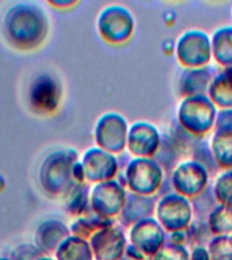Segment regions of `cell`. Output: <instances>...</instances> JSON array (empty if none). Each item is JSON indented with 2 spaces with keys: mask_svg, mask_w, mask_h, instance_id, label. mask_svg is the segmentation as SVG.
Masks as SVG:
<instances>
[{
  "mask_svg": "<svg viewBox=\"0 0 232 260\" xmlns=\"http://www.w3.org/2000/svg\"><path fill=\"white\" fill-rule=\"evenodd\" d=\"M155 213L164 231L174 233L189 229L193 206L190 201L182 195L168 194L159 201Z\"/></svg>",
  "mask_w": 232,
  "mask_h": 260,
  "instance_id": "8",
  "label": "cell"
},
{
  "mask_svg": "<svg viewBox=\"0 0 232 260\" xmlns=\"http://www.w3.org/2000/svg\"><path fill=\"white\" fill-rule=\"evenodd\" d=\"M113 219L103 218L99 217L93 211H90L89 214H84L76 218L71 225H69V231L71 235L77 236L80 239L90 240L97 232L105 229V228L113 226Z\"/></svg>",
  "mask_w": 232,
  "mask_h": 260,
  "instance_id": "21",
  "label": "cell"
},
{
  "mask_svg": "<svg viewBox=\"0 0 232 260\" xmlns=\"http://www.w3.org/2000/svg\"><path fill=\"white\" fill-rule=\"evenodd\" d=\"M49 6H52L54 8H59V10H67V8H71L73 6H76V0H49Z\"/></svg>",
  "mask_w": 232,
  "mask_h": 260,
  "instance_id": "31",
  "label": "cell"
},
{
  "mask_svg": "<svg viewBox=\"0 0 232 260\" xmlns=\"http://www.w3.org/2000/svg\"><path fill=\"white\" fill-rule=\"evenodd\" d=\"M90 187L89 183H80L65 197L64 201V209L69 215L72 217H81V215L89 214L91 211L90 207Z\"/></svg>",
  "mask_w": 232,
  "mask_h": 260,
  "instance_id": "23",
  "label": "cell"
},
{
  "mask_svg": "<svg viewBox=\"0 0 232 260\" xmlns=\"http://www.w3.org/2000/svg\"><path fill=\"white\" fill-rule=\"evenodd\" d=\"M2 36L11 48L30 52L48 38L50 20L44 8L34 2L11 4L2 16Z\"/></svg>",
  "mask_w": 232,
  "mask_h": 260,
  "instance_id": "1",
  "label": "cell"
},
{
  "mask_svg": "<svg viewBox=\"0 0 232 260\" xmlns=\"http://www.w3.org/2000/svg\"><path fill=\"white\" fill-rule=\"evenodd\" d=\"M97 27L103 41L113 45L124 44L133 36L134 18L128 8L109 6L98 16Z\"/></svg>",
  "mask_w": 232,
  "mask_h": 260,
  "instance_id": "6",
  "label": "cell"
},
{
  "mask_svg": "<svg viewBox=\"0 0 232 260\" xmlns=\"http://www.w3.org/2000/svg\"><path fill=\"white\" fill-rule=\"evenodd\" d=\"M208 228L217 236L232 233V207L219 205L209 214Z\"/></svg>",
  "mask_w": 232,
  "mask_h": 260,
  "instance_id": "25",
  "label": "cell"
},
{
  "mask_svg": "<svg viewBox=\"0 0 232 260\" xmlns=\"http://www.w3.org/2000/svg\"><path fill=\"white\" fill-rule=\"evenodd\" d=\"M160 142L162 138L159 136L158 129L151 123L137 122L128 130L126 146L133 156L151 158L158 153Z\"/></svg>",
  "mask_w": 232,
  "mask_h": 260,
  "instance_id": "15",
  "label": "cell"
},
{
  "mask_svg": "<svg viewBox=\"0 0 232 260\" xmlns=\"http://www.w3.org/2000/svg\"><path fill=\"white\" fill-rule=\"evenodd\" d=\"M207 168L195 160L181 162L172 172V184L179 195L195 198L202 194L208 186Z\"/></svg>",
  "mask_w": 232,
  "mask_h": 260,
  "instance_id": "11",
  "label": "cell"
},
{
  "mask_svg": "<svg viewBox=\"0 0 232 260\" xmlns=\"http://www.w3.org/2000/svg\"><path fill=\"white\" fill-rule=\"evenodd\" d=\"M63 99V84L50 73L37 75L28 85V107L37 115H52L59 110Z\"/></svg>",
  "mask_w": 232,
  "mask_h": 260,
  "instance_id": "4",
  "label": "cell"
},
{
  "mask_svg": "<svg viewBox=\"0 0 232 260\" xmlns=\"http://www.w3.org/2000/svg\"><path fill=\"white\" fill-rule=\"evenodd\" d=\"M211 152L220 168L232 167V126L215 127L211 140Z\"/></svg>",
  "mask_w": 232,
  "mask_h": 260,
  "instance_id": "19",
  "label": "cell"
},
{
  "mask_svg": "<svg viewBox=\"0 0 232 260\" xmlns=\"http://www.w3.org/2000/svg\"><path fill=\"white\" fill-rule=\"evenodd\" d=\"M89 243L97 260H120L126 251L125 235L114 225L97 232Z\"/></svg>",
  "mask_w": 232,
  "mask_h": 260,
  "instance_id": "14",
  "label": "cell"
},
{
  "mask_svg": "<svg viewBox=\"0 0 232 260\" xmlns=\"http://www.w3.org/2000/svg\"><path fill=\"white\" fill-rule=\"evenodd\" d=\"M179 126L195 137L204 136L215 127L216 106L205 95L185 98L178 110Z\"/></svg>",
  "mask_w": 232,
  "mask_h": 260,
  "instance_id": "3",
  "label": "cell"
},
{
  "mask_svg": "<svg viewBox=\"0 0 232 260\" xmlns=\"http://www.w3.org/2000/svg\"><path fill=\"white\" fill-rule=\"evenodd\" d=\"M37 260H54V259H52L50 256L44 255V256H41V257H38V259H37Z\"/></svg>",
  "mask_w": 232,
  "mask_h": 260,
  "instance_id": "32",
  "label": "cell"
},
{
  "mask_svg": "<svg viewBox=\"0 0 232 260\" xmlns=\"http://www.w3.org/2000/svg\"><path fill=\"white\" fill-rule=\"evenodd\" d=\"M177 56L179 62L187 69L208 67L212 57L211 38L204 31H186L178 41Z\"/></svg>",
  "mask_w": 232,
  "mask_h": 260,
  "instance_id": "10",
  "label": "cell"
},
{
  "mask_svg": "<svg viewBox=\"0 0 232 260\" xmlns=\"http://www.w3.org/2000/svg\"><path fill=\"white\" fill-rule=\"evenodd\" d=\"M154 260H190V256L183 245L168 243L155 253Z\"/></svg>",
  "mask_w": 232,
  "mask_h": 260,
  "instance_id": "28",
  "label": "cell"
},
{
  "mask_svg": "<svg viewBox=\"0 0 232 260\" xmlns=\"http://www.w3.org/2000/svg\"><path fill=\"white\" fill-rule=\"evenodd\" d=\"M0 260H12L11 257H0Z\"/></svg>",
  "mask_w": 232,
  "mask_h": 260,
  "instance_id": "33",
  "label": "cell"
},
{
  "mask_svg": "<svg viewBox=\"0 0 232 260\" xmlns=\"http://www.w3.org/2000/svg\"><path fill=\"white\" fill-rule=\"evenodd\" d=\"M212 80H213V76H212V68L209 67L186 69L179 80V92L185 98L205 95V92H208Z\"/></svg>",
  "mask_w": 232,
  "mask_h": 260,
  "instance_id": "18",
  "label": "cell"
},
{
  "mask_svg": "<svg viewBox=\"0 0 232 260\" xmlns=\"http://www.w3.org/2000/svg\"><path fill=\"white\" fill-rule=\"evenodd\" d=\"M94 138L98 148L109 153H121L128 141V125L125 118L117 113L103 114L98 119Z\"/></svg>",
  "mask_w": 232,
  "mask_h": 260,
  "instance_id": "9",
  "label": "cell"
},
{
  "mask_svg": "<svg viewBox=\"0 0 232 260\" xmlns=\"http://www.w3.org/2000/svg\"><path fill=\"white\" fill-rule=\"evenodd\" d=\"M71 236L69 226L60 219L50 218L41 222L34 233V245L44 255L56 253L57 248L67 237Z\"/></svg>",
  "mask_w": 232,
  "mask_h": 260,
  "instance_id": "16",
  "label": "cell"
},
{
  "mask_svg": "<svg viewBox=\"0 0 232 260\" xmlns=\"http://www.w3.org/2000/svg\"><path fill=\"white\" fill-rule=\"evenodd\" d=\"M130 245L146 256H154L164 245L166 232L158 219L146 218L132 225Z\"/></svg>",
  "mask_w": 232,
  "mask_h": 260,
  "instance_id": "13",
  "label": "cell"
},
{
  "mask_svg": "<svg viewBox=\"0 0 232 260\" xmlns=\"http://www.w3.org/2000/svg\"><path fill=\"white\" fill-rule=\"evenodd\" d=\"M213 194L220 205L232 207V170L224 172L217 178L213 187Z\"/></svg>",
  "mask_w": 232,
  "mask_h": 260,
  "instance_id": "27",
  "label": "cell"
},
{
  "mask_svg": "<svg viewBox=\"0 0 232 260\" xmlns=\"http://www.w3.org/2000/svg\"><path fill=\"white\" fill-rule=\"evenodd\" d=\"M209 99L221 110L232 109V67L224 68L217 76L213 77L209 89Z\"/></svg>",
  "mask_w": 232,
  "mask_h": 260,
  "instance_id": "20",
  "label": "cell"
},
{
  "mask_svg": "<svg viewBox=\"0 0 232 260\" xmlns=\"http://www.w3.org/2000/svg\"><path fill=\"white\" fill-rule=\"evenodd\" d=\"M126 191L124 184L117 180L97 183L90 191L91 211L103 218L113 219L121 214L126 202Z\"/></svg>",
  "mask_w": 232,
  "mask_h": 260,
  "instance_id": "7",
  "label": "cell"
},
{
  "mask_svg": "<svg viewBox=\"0 0 232 260\" xmlns=\"http://www.w3.org/2000/svg\"><path fill=\"white\" fill-rule=\"evenodd\" d=\"M44 253L34 244H22L11 252L12 260H37Z\"/></svg>",
  "mask_w": 232,
  "mask_h": 260,
  "instance_id": "29",
  "label": "cell"
},
{
  "mask_svg": "<svg viewBox=\"0 0 232 260\" xmlns=\"http://www.w3.org/2000/svg\"><path fill=\"white\" fill-rule=\"evenodd\" d=\"M77 152L60 149L49 153L42 160L38 171V182L45 194L50 198L64 199L80 183L75 178Z\"/></svg>",
  "mask_w": 232,
  "mask_h": 260,
  "instance_id": "2",
  "label": "cell"
},
{
  "mask_svg": "<svg viewBox=\"0 0 232 260\" xmlns=\"http://www.w3.org/2000/svg\"><path fill=\"white\" fill-rule=\"evenodd\" d=\"M212 54L224 68L232 67V27L219 28L212 37Z\"/></svg>",
  "mask_w": 232,
  "mask_h": 260,
  "instance_id": "24",
  "label": "cell"
},
{
  "mask_svg": "<svg viewBox=\"0 0 232 260\" xmlns=\"http://www.w3.org/2000/svg\"><path fill=\"white\" fill-rule=\"evenodd\" d=\"M85 183H102L113 180L117 175L118 161L113 153L101 148H90L81 157Z\"/></svg>",
  "mask_w": 232,
  "mask_h": 260,
  "instance_id": "12",
  "label": "cell"
},
{
  "mask_svg": "<svg viewBox=\"0 0 232 260\" xmlns=\"http://www.w3.org/2000/svg\"><path fill=\"white\" fill-rule=\"evenodd\" d=\"M211 260H232V236H216L209 241Z\"/></svg>",
  "mask_w": 232,
  "mask_h": 260,
  "instance_id": "26",
  "label": "cell"
},
{
  "mask_svg": "<svg viewBox=\"0 0 232 260\" xmlns=\"http://www.w3.org/2000/svg\"><path fill=\"white\" fill-rule=\"evenodd\" d=\"M162 182L163 168L154 158H133L126 167L124 183L133 194L152 197Z\"/></svg>",
  "mask_w": 232,
  "mask_h": 260,
  "instance_id": "5",
  "label": "cell"
},
{
  "mask_svg": "<svg viewBox=\"0 0 232 260\" xmlns=\"http://www.w3.org/2000/svg\"><path fill=\"white\" fill-rule=\"evenodd\" d=\"M56 260H93L94 255L89 240L71 235L57 248Z\"/></svg>",
  "mask_w": 232,
  "mask_h": 260,
  "instance_id": "22",
  "label": "cell"
},
{
  "mask_svg": "<svg viewBox=\"0 0 232 260\" xmlns=\"http://www.w3.org/2000/svg\"><path fill=\"white\" fill-rule=\"evenodd\" d=\"M191 260H211V256H209V251L207 248H204L202 245L199 247H194L193 251L190 253Z\"/></svg>",
  "mask_w": 232,
  "mask_h": 260,
  "instance_id": "30",
  "label": "cell"
},
{
  "mask_svg": "<svg viewBox=\"0 0 232 260\" xmlns=\"http://www.w3.org/2000/svg\"><path fill=\"white\" fill-rule=\"evenodd\" d=\"M154 197L137 195L130 192L126 195L125 206L122 209L120 218L124 225H134L141 219L150 218L156 210Z\"/></svg>",
  "mask_w": 232,
  "mask_h": 260,
  "instance_id": "17",
  "label": "cell"
}]
</instances>
